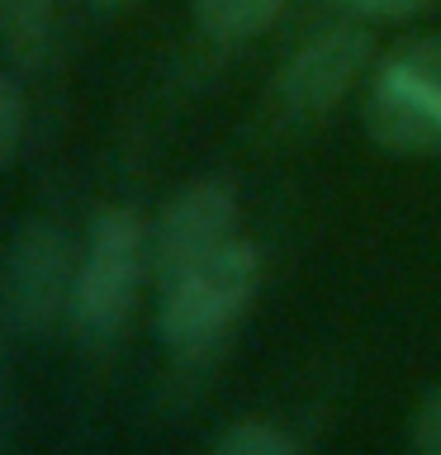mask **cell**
I'll return each instance as SVG.
<instances>
[{
    "label": "cell",
    "instance_id": "obj_1",
    "mask_svg": "<svg viewBox=\"0 0 441 455\" xmlns=\"http://www.w3.org/2000/svg\"><path fill=\"white\" fill-rule=\"evenodd\" d=\"M261 290V251L252 242H228L209 261L162 284V308H156V337L171 355L195 361L213 351L242 323Z\"/></svg>",
    "mask_w": 441,
    "mask_h": 455
},
{
    "label": "cell",
    "instance_id": "obj_4",
    "mask_svg": "<svg viewBox=\"0 0 441 455\" xmlns=\"http://www.w3.org/2000/svg\"><path fill=\"white\" fill-rule=\"evenodd\" d=\"M5 313L20 337H48L62 313H71V290H76V261L62 237V228L48 219H28L14 233L5 251Z\"/></svg>",
    "mask_w": 441,
    "mask_h": 455
},
{
    "label": "cell",
    "instance_id": "obj_7",
    "mask_svg": "<svg viewBox=\"0 0 441 455\" xmlns=\"http://www.w3.org/2000/svg\"><path fill=\"white\" fill-rule=\"evenodd\" d=\"M290 0H190V20L213 43H247L266 34Z\"/></svg>",
    "mask_w": 441,
    "mask_h": 455
},
{
    "label": "cell",
    "instance_id": "obj_2",
    "mask_svg": "<svg viewBox=\"0 0 441 455\" xmlns=\"http://www.w3.org/2000/svg\"><path fill=\"white\" fill-rule=\"evenodd\" d=\"M148 261H152V242L138 213L100 209L76 261V290H71V313H67L85 347L105 351L124 332Z\"/></svg>",
    "mask_w": 441,
    "mask_h": 455
},
{
    "label": "cell",
    "instance_id": "obj_3",
    "mask_svg": "<svg viewBox=\"0 0 441 455\" xmlns=\"http://www.w3.org/2000/svg\"><path fill=\"white\" fill-rule=\"evenodd\" d=\"M365 133L394 156L441 152V38H413L380 62L365 95Z\"/></svg>",
    "mask_w": 441,
    "mask_h": 455
},
{
    "label": "cell",
    "instance_id": "obj_9",
    "mask_svg": "<svg viewBox=\"0 0 441 455\" xmlns=\"http://www.w3.org/2000/svg\"><path fill=\"white\" fill-rule=\"evenodd\" d=\"M213 455H299V446L270 422H237L219 436Z\"/></svg>",
    "mask_w": 441,
    "mask_h": 455
},
{
    "label": "cell",
    "instance_id": "obj_13",
    "mask_svg": "<svg viewBox=\"0 0 441 455\" xmlns=\"http://www.w3.org/2000/svg\"><path fill=\"white\" fill-rule=\"evenodd\" d=\"M5 327H10V313H5V290H0V403H5Z\"/></svg>",
    "mask_w": 441,
    "mask_h": 455
},
{
    "label": "cell",
    "instance_id": "obj_6",
    "mask_svg": "<svg viewBox=\"0 0 441 455\" xmlns=\"http://www.w3.org/2000/svg\"><path fill=\"white\" fill-rule=\"evenodd\" d=\"M237 242V199L223 180H195L171 199L152 233V270L156 280H176L213 251Z\"/></svg>",
    "mask_w": 441,
    "mask_h": 455
},
{
    "label": "cell",
    "instance_id": "obj_12",
    "mask_svg": "<svg viewBox=\"0 0 441 455\" xmlns=\"http://www.w3.org/2000/svg\"><path fill=\"white\" fill-rule=\"evenodd\" d=\"M347 14H361V20H408V14H422L437 0H337Z\"/></svg>",
    "mask_w": 441,
    "mask_h": 455
},
{
    "label": "cell",
    "instance_id": "obj_8",
    "mask_svg": "<svg viewBox=\"0 0 441 455\" xmlns=\"http://www.w3.org/2000/svg\"><path fill=\"white\" fill-rule=\"evenodd\" d=\"M57 0H0V48L20 67H34L52 34Z\"/></svg>",
    "mask_w": 441,
    "mask_h": 455
},
{
    "label": "cell",
    "instance_id": "obj_11",
    "mask_svg": "<svg viewBox=\"0 0 441 455\" xmlns=\"http://www.w3.org/2000/svg\"><path fill=\"white\" fill-rule=\"evenodd\" d=\"M413 455H441V384L418 408V422H413Z\"/></svg>",
    "mask_w": 441,
    "mask_h": 455
},
{
    "label": "cell",
    "instance_id": "obj_10",
    "mask_svg": "<svg viewBox=\"0 0 441 455\" xmlns=\"http://www.w3.org/2000/svg\"><path fill=\"white\" fill-rule=\"evenodd\" d=\"M20 138H24V95L5 71H0V171L20 156Z\"/></svg>",
    "mask_w": 441,
    "mask_h": 455
},
{
    "label": "cell",
    "instance_id": "obj_5",
    "mask_svg": "<svg viewBox=\"0 0 441 455\" xmlns=\"http://www.w3.org/2000/svg\"><path fill=\"white\" fill-rule=\"evenodd\" d=\"M365 67H370V38L361 28L333 24L323 34H313L280 67L276 100H280L285 119H323L327 109H337L356 91Z\"/></svg>",
    "mask_w": 441,
    "mask_h": 455
},
{
    "label": "cell",
    "instance_id": "obj_14",
    "mask_svg": "<svg viewBox=\"0 0 441 455\" xmlns=\"http://www.w3.org/2000/svg\"><path fill=\"white\" fill-rule=\"evenodd\" d=\"M95 10H124V5H133V0H91Z\"/></svg>",
    "mask_w": 441,
    "mask_h": 455
}]
</instances>
